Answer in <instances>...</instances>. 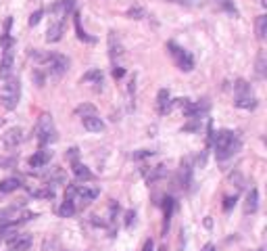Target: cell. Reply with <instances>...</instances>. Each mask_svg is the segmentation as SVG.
I'll return each mask as SVG.
<instances>
[{"mask_svg":"<svg viewBox=\"0 0 267 251\" xmlns=\"http://www.w3.org/2000/svg\"><path fill=\"white\" fill-rule=\"evenodd\" d=\"M53 157V151H46V149H40L38 153H34L29 157V166L32 167H44Z\"/></svg>","mask_w":267,"mask_h":251,"instance_id":"30bf717a","label":"cell"},{"mask_svg":"<svg viewBox=\"0 0 267 251\" xmlns=\"http://www.w3.org/2000/svg\"><path fill=\"white\" fill-rule=\"evenodd\" d=\"M173 2H180V4H184V2H186V0H173Z\"/></svg>","mask_w":267,"mask_h":251,"instance_id":"ab89813d","label":"cell"},{"mask_svg":"<svg viewBox=\"0 0 267 251\" xmlns=\"http://www.w3.org/2000/svg\"><path fill=\"white\" fill-rule=\"evenodd\" d=\"M36 199H53L54 197V190L53 188H40V190H29Z\"/></svg>","mask_w":267,"mask_h":251,"instance_id":"4316f807","label":"cell"},{"mask_svg":"<svg viewBox=\"0 0 267 251\" xmlns=\"http://www.w3.org/2000/svg\"><path fill=\"white\" fill-rule=\"evenodd\" d=\"M157 105H159V113H167L173 107L171 96H169V90H167V88L159 90V94H157Z\"/></svg>","mask_w":267,"mask_h":251,"instance_id":"4fadbf2b","label":"cell"},{"mask_svg":"<svg viewBox=\"0 0 267 251\" xmlns=\"http://www.w3.org/2000/svg\"><path fill=\"white\" fill-rule=\"evenodd\" d=\"M190 182H192V167H190V164H188V162H184L182 169H180V186L188 188V186H190Z\"/></svg>","mask_w":267,"mask_h":251,"instance_id":"44dd1931","label":"cell"},{"mask_svg":"<svg viewBox=\"0 0 267 251\" xmlns=\"http://www.w3.org/2000/svg\"><path fill=\"white\" fill-rule=\"evenodd\" d=\"M82 124H84V128L88 130V132H103V130H105V122L98 115H86V117H82Z\"/></svg>","mask_w":267,"mask_h":251,"instance_id":"8fae6325","label":"cell"},{"mask_svg":"<svg viewBox=\"0 0 267 251\" xmlns=\"http://www.w3.org/2000/svg\"><path fill=\"white\" fill-rule=\"evenodd\" d=\"M75 214V201L73 199H65L63 205L58 207V216L61 218H71Z\"/></svg>","mask_w":267,"mask_h":251,"instance_id":"603a6c76","label":"cell"},{"mask_svg":"<svg viewBox=\"0 0 267 251\" xmlns=\"http://www.w3.org/2000/svg\"><path fill=\"white\" fill-rule=\"evenodd\" d=\"M203 251H215V245H211V243H209V245H205Z\"/></svg>","mask_w":267,"mask_h":251,"instance_id":"f35d334b","label":"cell"},{"mask_svg":"<svg viewBox=\"0 0 267 251\" xmlns=\"http://www.w3.org/2000/svg\"><path fill=\"white\" fill-rule=\"evenodd\" d=\"M17 188H21V180L19 178H4L2 182H0V195H8Z\"/></svg>","mask_w":267,"mask_h":251,"instance_id":"e0dca14e","label":"cell"},{"mask_svg":"<svg viewBox=\"0 0 267 251\" xmlns=\"http://www.w3.org/2000/svg\"><path fill=\"white\" fill-rule=\"evenodd\" d=\"M167 176V167L165 166H157V167H151V172H146V182H157V180H161Z\"/></svg>","mask_w":267,"mask_h":251,"instance_id":"7402d4cb","label":"cell"},{"mask_svg":"<svg viewBox=\"0 0 267 251\" xmlns=\"http://www.w3.org/2000/svg\"><path fill=\"white\" fill-rule=\"evenodd\" d=\"M134 222H136V214H134L132 209H130V212H125V226L130 228V226H132Z\"/></svg>","mask_w":267,"mask_h":251,"instance_id":"e575fe53","label":"cell"},{"mask_svg":"<svg viewBox=\"0 0 267 251\" xmlns=\"http://www.w3.org/2000/svg\"><path fill=\"white\" fill-rule=\"evenodd\" d=\"M213 145H215V157L217 162H225V159L234 157L238 151L242 149V140L238 134H234L232 130H219L211 136Z\"/></svg>","mask_w":267,"mask_h":251,"instance_id":"6da1fadb","label":"cell"},{"mask_svg":"<svg viewBox=\"0 0 267 251\" xmlns=\"http://www.w3.org/2000/svg\"><path fill=\"white\" fill-rule=\"evenodd\" d=\"M23 138H25V134H23L21 128H11V130H6V132L2 134V143H4L6 149H17L19 145L23 143Z\"/></svg>","mask_w":267,"mask_h":251,"instance_id":"8992f818","label":"cell"},{"mask_svg":"<svg viewBox=\"0 0 267 251\" xmlns=\"http://www.w3.org/2000/svg\"><path fill=\"white\" fill-rule=\"evenodd\" d=\"M4 88L0 92V103L4 105V109H15L19 103V96H21V86H19V80L8 78L4 80Z\"/></svg>","mask_w":267,"mask_h":251,"instance_id":"3957f363","label":"cell"},{"mask_svg":"<svg viewBox=\"0 0 267 251\" xmlns=\"http://www.w3.org/2000/svg\"><path fill=\"white\" fill-rule=\"evenodd\" d=\"M73 23H75V34H77V38L82 40V42H88V44H92V42H96V40L90 36V34H86V29L82 27V21H80V15L77 13H73Z\"/></svg>","mask_w":267,"mask_h":251,"instance_id":"ac0fdd59","label":"cell"},{"mask_svg":"<svg viewBox=\"0 0 267 251\" xmlns=\"http://www.w3.org/2000/svg\"><path fill=\"white\" fill-rule=\"evenodd\" d=\"M142 251H153V241H146L144 243V249Z\"/></svg>","mask_w":267,"mask_h":251,"instance_id":"74e56055","label":"cell"},{"mask_svg":"<svg viewBox=\"0 0 267 251\" xmlns=\"http://www.w3.org/2000/svg\"><path fill=\"white\" fill-rule=\"evenodd\" d=\"M267 34V17L261 15V17H257V38L263 40Z\"/></svg>","mask_w":267,"mask_h":251,"instance_id":"484cf974","label":"cell"},{"mask_svg":"<svg viewBox=\"0 0 267 251\" xmlns=\"http://www.w3.org/2000/svg\"><path fill=\"white\" fill-rule=\"evenodd\" d=\"M108 55H111L113 61L123 55V44H121L119 36H117V32H113V29L108 32Z\"/></svg>","mask_w":267,"mask_h":251,"instance_id":"9c48e42d","label":"cell"},{"mask_svg":"<svg viewBox=\"0 0 267 251\" xmlns=\"http://www.w3.org/2000/svg\"><path fill=\"white\" fill-rule=\"evenodd\" d=\"M75 195L80 197V201L84 203H92V201L101 195V190L96 186H88V184H75Z\"/></svg>","mask_w":267,"mask_h":251,"instance_id":"52a82bcc","label":"cell"},{"mask_svg":"<svg viewBox=\"0 0 267 251\" xmlns=\"http://www.w3.org/2000/svg\"><path fill=\"white\" fill-rule=\"evenodd\" d=\"M13 57H15L13 46H6L4 55H2V61H0V80L11 78V74H13Z\"/></svg>","mask_w":267,"mask_h":251,"instance_id":"5b68a950","label":"cell"},{"mask_svg":"<svg viewBox=\"0 0 267 251\" xmlns=\"http://www.w3.org/2000/svg\"><path fill=\"white\" fill-rule=\"evenodd\" d=\"M123 76H125V69H123V67H115V69H113V78H115V80H119V78H123Z\"/></svg>","mask_w":267,"mask_h":251,"instance_id":"d590c367","label":"cell"},{"mask_svg":"<svg viewBox=\"0 0 267 251\" xmlns=\"http://www.w3.org/2000/svg\"><path fill=\"white\" fill-rule=\"evenodd\" d=\"M73 6H75V0H56L53 11L61 17H67L69 13H73Z\"/></svg>","mask_w":267,"mask_h":251,"instance_id":"9a60e30c","label":"cell"},{"mask_svg":"<svg viewBox=\"0 0 267 251\" xmlns=\"http://www.w3.org/2000/svg\"><path fill=\"white\" fill-rule=\"evenodd\" d=\"M36 138H38V143H40L42 147L51 145V143H56V140H58L54 122H53V117L48 115V113H42L40 117H38V124H36Z\"/></svg>","mask_w":267,"mask_h":251,"instance_id":"7a4b0ae2","label":"cell"},{"mask_svg":"<svg viewBox=\"0 0 267 251\" xmlns=\"http://www.w3.org/2000/svg\"><path fill=\"white\" fill-rule=\"evenodd\" d=\"M257 74H259V78L265 76V55L259 53V57H257Z\"/></svg>","mask_w":267,"mask_h":251,"instance_id":"f546056e","label":"cell"},{"mask_svg":"<svg viewBox=\"0 0 267 251\" xmlns=\"http://www.w3.org/2000/svg\"><path fill=\"white\" fill-rule=\"evenodd\" d=\"M234 105H236V107H240V109H255L259 103H257V98H255V96H242V98H236V100H234Z\"/></svg>","mask_w":267,"mask_h":251,"instance_id":"d4e9b609","label":"cell"},{"mask_svg":"<svg viewBox=\"0 0 267 251\" xmlns=\"http://www.w3.org/2000/svg\"><path fill=\"white\" fill-rule=\"evenodd\" d=\"M234 90H236V98H242V96H253L251 84H246L244 80H238V82L234 84Z\"/></svg>","mask_w":267,"mask_h":251,"instance_id":"cb8c5ba5","label":"cell"},{"mask_svg":"<svg viewBox=\"0 0 267 251\" xmlns=\"http://www.w3.org/2000/svg\"><path fill=\"white\" fill-rule=\"evenodd\" d=\"M71 166H73V174H75V178L80 180V182H88V180H92L94 178V174L90 172V169H88L86 166H82L80 162H71Z\"/></svg>","mask_w":267,"mask_h":251,"instance_id":"5bb4252c","label":"cell"},{"mask_svg":"<svg viewBox=\"0 0 267 251\" xmlns=\"http://www.w3.org/2000/svg\"><path fill=\"white\" fill-rule=\"evenodd\" d=\"M32 247V237L29 235H15L8 239V251H29Z\"/></svg>","mask_w":267,"mask_h":251,"instance_id":"ba28073f","label":"cell"},{"mask_svg":"<svg viewBox=\"0 0 267 251\" xmlns=\"http://www.w3.org/2000/svg\"><path fill=\"white\" fill-rule=\"evenodd\" d=\"M42 15H44V11H42V8H38V11L36 13H32V15H29V25H38V23H40V19H42Z\"/></svg>","mask_w":267,"mask_h":251,"instance_id":"1f68e13d","label":"cell"},{"mask_svg":"<svg viewBox=\"0 0 267 251\" xmlns=\"http://www.w3.org/2000/svg\"><path fill=\"white\" fill-rule=\"evenodd\" d=\"M80 82L82 84H103V72L101 69H90L88 74L82 76Z\"/></svg>","mask_w":267,"mask_h":251,"instance_id":"ffe728a7","label":"cell"},{"mask_svg":"<svg viewBox=\"0 0 267 251\" xmlns=\"http://www.w3.org/2000/svg\"><path fill=\"white\" fill-rule=\"evenodd\" d=\"M167 48H169V55L173 57L175 65L180 67L182 72H192L194 69V59H192V55L188 53V50L180 48L175 42H167Z\"/></svg>","mask_w":267,"mask_h":251,"instance_id":"277c9868","label":"cell"},{"mask_svg":"<svg viewBox=\"0 0 267 251\" xmlns=\"http://www.w3.org/2000/svg\"><path fill=\"white\" fill-rule=\"evenodd\" d=\"M257 207H259V190L251 188L249 195H246V201H244V214H255Z\"/></svg>","mask_w":267,"mask_h":251,"instance_id":"7c38bea8","label":"cell"},{"mask_svg":"<svg viewBox=\"0 0 267 251\" xmlns=\"http://www.w3.org/2000/svg\"><path fill=\"white\" fill-rule=\"evenodd\" d=\"M155 155V151H148V149H142V151H138V153H134L132 157L136 159V162H140V159H146V157H153Z\"/></svg>","mask_w":267,"mask_h":251,"instance_id":"d6a6232c","label":"cell"},{"mask_svg":"<svg viewBox=\"0 0 267 251\" xmlns=\"http://www.w3.org/2000/svg\"><path fill=\"white\" fill-rule=\"evenodd\" d=\"M175 209V199L173 197H167L165 203H163V212H165V222H163V233H167V228H169V220H171V214Z\"/></svg>","mask_w":267,"mask_h":251,"instance_id":"d6986e66","label":"cell"},{"mask_svg":"<svg viewBox=\"0 0 267 251\" xmlns=\"http://www.w3.org/2000/svg\"><path fill=\"white\" fill-rule=\"evenodd\" d=\"M67 159H69V162H75V159H77V149H69Z\"/></svg>","mask_w":267,"mask_h":251,"instance_id":"8d00e7d4","label":"cell"},{"mask_svg":"<svg viewBox=\"0 0 267 251\" xmlns=\"http://www.w3.org/2000/svg\"><path fill=\"white\" fill-rule=\"evenodd\" d=\"M234 205H236V197H225L223 199V209H225V212H230Z\"/></svg>","mask_w":267,"mask_h":251,"instance_id":"836d02e7","label":"cell"},{"mask_svg":"<svg viewBox=\"0 0 267 251\" xmlns=\"http://www.w3.org/2000/svg\"><path fill=\"white\" fill-rule=\"evenodd\" d=\"M75 113L77 115H96V109H94V105H80V107H77L75 109Z\"/></svg>","mask_w":267,"mask_h":251,"instance_id":"f1b7e54d","label":"cell"},{"mask_svg":"<svg viewBox=\"0 0 267 251\" xmlns=\"http://www.w3.org/2000/svg\"><path fill=\"white\" fill-rule=\"evenodd\" d=\"M127 17H130V19H144L146 17V11H144L142 6H132L130 11H127Z\"/></svg>","mask_w":267,"mask_h":251,"instance_id":"83f0119b","label":"cell"},{"mask_svg":"<svg viewBox=\"0 0 267 251\" xmlns=\"http://www.w3.org/2000/svg\"><path fill=\"white\" fill-rule=\"evenodd\" d=\"M63 29H65L63 21L53 23L51 27H48V32H46V42H58V40L63 38Z\"/></svg>","mask_w":267,"mask_h":251,"instance_id":"2e32d148","label":"cell"},{"mask_svg":"<svg viewBox=\"0 0 267 251\" xmlns=\"http://www.w3.org/2000/svg\"><path fill=\"white\" fill-rule=\"evenodd\" d=\"M13 166H17L15 157H0V169H6V167H13Z\"/></svg>","mask_w":267,"mask_h":251,"instance_id":"4dcf8cb0","label":"cell"}]
</instances>
